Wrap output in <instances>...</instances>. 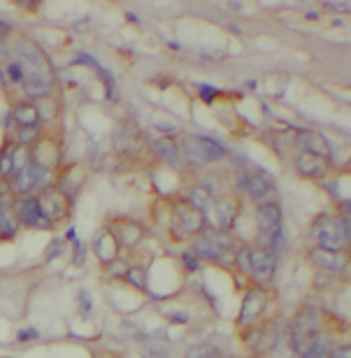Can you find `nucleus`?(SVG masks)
<instances>
[{
    "instance_id": "nucleus-14",
    "label": "nucleus",
    "mask_w": 351,
    "mask_h": 358,
    "mask_svg": "<svg viewBox=\"0 0 351 358\" xmlns=\"http://www.w3.org/2000/svg\"><path fill=\"white\" fill-rule=\"evenodd\" d=\"M293 168H296V173L305 179H326L335 173L331 159H324V156H317V154H305V152L296 154Z\"/></svg>"
},
{
    "instance_id": "nucleus-15",
    "label": "nucleus",
    "mask_w": 351,
    "mask_h": 358,
    "mask_svg": "<svg viewBox=\"0 0 351 358\" xmlns=\"http://www.w3.org/2000/svg\"><path fill=\"white\" fill-rule=\"evenodd\" d=\"M277 182L272 179V175L263 173V170H254L249 175V184H247V193L245 196L252 200L254 205H263V203H272L277 200Z\"/></svg>"
},
{
    "instance_id": "nucleus-30",
    "label": "nucleus",
    "mask_w": 351,
    "mask_h": 358,
    "mask_svg": "<svg viewBox=\"0 0 351 358\" xmlns=\"http://www.w3.org/2000/svg\"><path fill=\"white\" fill-rule=\"evenodd\" d=\"M233 263H235V268L242 272V275H247V277L252 275V247H247V245L235 247Z\"/></svg>"
},
{
    "instance_id": "nucleus-9",
    "label": "nucleus",
    "mask_w": 351,
    "mask_h": 358,
    "mask_svg": "<svg viewBox=\"0 0 351 358\" xmlns=\"http://www.w3.org/2000/svg\"><path fill=\"white\" fill-rule=\"evenodd\" d=\"M293 147L305 154H317L333 161V145L317 128H293Z\"/></svg>"
},
{
    "instance_id": "nucleus-27",
    "label": "nucleus",
    "mask_w": 351,
    "mask_h": 358,
    "mask_svg": "<svg viewBox=\"0 0 351 358\" xmlns=\"http://www.w3.org/2000/svg\"><path fill=\"white\" fill-rule=\"evenodd\" d=\"M149 126L154 128L156 135H163V138H182V126L177 124V121H170L168 117H163V114H152L149 117Z\"/></svg>"
},
{
    "instance_id": "nucleus-31",
    "label": "nucleus",
    "mask_w": 351,
    "mask_h": 358,
    "mask_svg": "<svg viewBox=\"0 0 351 358\" xmlns=\"http://www.w3.org/2000/svg\"><path fill=\"white\" fill-rule=\"evenodd\" d=\"M124 279H126L128 284H133L135 289L147 291V270H145V268H140V266H128Z\"/></svg>"
},
{
    "instance_id": "nucleus-23",
    "label": "nucleus",
    "mask_w": 351,
    "mask_h": 358,
    "mask_svg": "<svg viewBox=\"0 0 351 358\" xmlns=\"http://www.w3.org/2000/svg\"><path fill=\"white\" fill-rule=\"evenodd\" d=\"M12 124L14 126H45L42 124L38 105L31 100H17L12 103Z\"/></svg>"
},
{
    "instance_id": "nucleus-19",
    "label": "nucleus",
    "mask_w": 351,
    "mask_h": 358,
    "mask_svg": "<svg viewBox=\"0 0 351 358\" xmlns=\"http://www.w3.org/2000/svg\"><path fill=\"white\" fill-rule=\"evenodd\" d=\"M214 217H217V228L221 231H228L231 233V228L235 226V221L240 217V200L238 196H233V193H226V196H221L214 200Z\"/></svg>"
},
{
    "instance_id": "nucleus-34",
    "label": "nucleus",
    "mask_w": 351,
    "mask_h": 358,
    "mask_svg": "<svg viewBox=\"0 0 351 358\" xmlns=\"http://www.w3.org/2000/svg\"><path fill=\"white\" fill-rule=\"evenodd\" d=\"M93 310V298H91V293L89 291H80V314L82 317H89Z\"/></svg>"
},
{
    "instance_id": "nucleus-37",
    "label": "nucleus",
    "mask_w": 351,
    "mask_h": 358,
    "mask_svg": "<svg viewBox=\"0 0 351 358\" xmlns=\"http://www.w3.org/2000/svg\"><path fill=\"white\" fill-rule=\"evenodd\" d=\"M40 333L35 328H28V331H21L19 333V342H31V340H38Z\"/></svg>"
},
{
    "instance_id": "nucleus-33",
    "label": "nucleus",
    "mask_w": 351,
    "mask_h": 358,
    "mask_svg": "<svg viewBox=\"0 0 351 358\" xmlns=\"http://www.w3.org/2000/svg\"><path fill=\"white\" fill-rule=\"evenodd\" d=\"M63 252H66V242H63V240L49 242V247H47V252H45V261H52V259H56V256H61Z\"/></svg>"
},
{
    "instance_id": "nucleus-35",
    "label": "nucleus",
    "mask_w": 351,
    "mask_h": 358,
    "mask_svg": "<svg viewBox=\"0 0 351 358\" xmlns=\"http://www.w3.org/2000/svg\"><path fill=\"white\" fill-rule=\"evenodd\" d=\"M182 263L186 266V270H191V272L200 270V266H203V261H200L198 256H196V254H191V252L182 254Z\"/></svg>"
},
{
    "instance_id": "nucleus-8",
    "label": "nucleus",
    "mask_w": 351,
    "mask_h": 358,
    "mask_svg": "<svg viewBox=\"0 0 351 358\" xmlns=\"http://www.w3.org/2000/svg\"><path fill=\"white\" fill-rule=\"evenodd\" d=\"M38 200H40V207H42V212H45V217L52 221V226L63 224V221L70 217V212H73V200L61 189H56V186H49V189L38 193Z\"/></svg>"
},
{
    "instance_id": "nucleus-18",
    "label": "nucleus",
    "mask_w": 351,
    "mask_h": 358,
    "mask_svg": "<svg viewBox=\"0 0 351 358\" xmlns=\"http://www.w3.org/2000/svg\"><path fill=\"white\" fill-rule=\"evenodd\" d=\"M56 89V73L47 75V73H33L26 77L21 93H24V100H31V103H38V100L52 96Z\"/></svg>"
},
{
    "instance_id": "nucleus-26",
    "label": "nucleus",
    "mask_w": 351,
    "mask_h": 358,
    "mask_svg": "<svg viewBox=\"0 0 351 358\" xmlns=\"http://www.w3.org/2000/svg\"><path fill=\"white\" fill-rule=\"evenodd\" d=\"M38 110H40V117H42V124H45V128L49 126V124H54V121H59L61 119V114H63V110H61V100L54 96H47V98H42V100H38Z\"/></svg>"
},
{
    "instance_id": "nucleus-10",
    "label": "nucleus",
    "mask_w": 351,
    "mask_h": 358,
    "mask_svg": "<svg viewBox=\"0 0 351 358\" xmlns=\"http://www.w3.org/2000/svg\"><path fill=\"white\" fill-rule=\"evenodd\" d=\"M14 210H17L21 226L31 228V231H49V228H54L52 221L45 217V212H42L38 196L14 198Z\"/></svg>"
},
{
    "instance_id": "nucleus-22",
    "label": "nucleus",
    "mask_w": 351,
    "mask_h": 358,
    "mask_svg": "<svg viewBox=\"0 0 351 358\" xmlns=\"http://www.w3.org/2000/svg\"><path fill=\"white\" fill-rule=\"evenodd\" d=\"M14 198L17 196H3L0 200V238L3 240H14L21 231V221L14 210Z\"/></svg>"
},
{
    "instance_id": "nucleus-36",
    "label": "nucleus",
    "mask_w": 351,
    "mask_h": 358,
    "mask_svg": "<svg viewBox=\"0 0 351 358\" xmlns=\"http://www.w3.org/2000/svg\"><path fill=\"white\" fill-rule=\"evenodd\" d=\"M198 91H200V98H203L205 103H212V100H214V96H217V89H214V87H210V84H200V87H198Z\"/></svg>"
},
{
    "instance_id": "nucleus-29",
    "label": "nucleus",
    "mask_w": 351,
    "mask_h": 358,
    "mask_svg": "<svg viewBox=\"0 0 351 358\" xmlns=\"http://www.w3.org/2000/svg\"><path fill=\"white\" fill-rule=\"evenodd\" d=\"M198 184L203 186V189L210 193V196L217 200V198H221V196H226V182L221 179V175H214V173H205L203 177L198 179Z\"/></svg>"
},
{
    "instance_id": "nucleus-7",
    "label": "nucleus",
    "mask_w": 351,
    "mask_h": 358,
    "mask_svg": "<svg viewBox=\"0 0 351 358\" xmlns=\"http://www.w3.org/2000/svg\"><path fill=\"white\" fill-rule=\"evenodd\" d=\"M256 228H259V238H261L259 247L268 249L270 240L284 228V210L279 205V200L256 205Z\"/></svg>"
},
{
    "instance_id": "nucleus-40",
    "label": "nucleus",
    "mask_w": 351,
    "mask_h": 358,
    "mask_svg": "<svg viewBox=\"0 0 351 358\" xmlns=\"http://www.w3.org/2000/svg\"><path fill=\"white\" fill-rule=\"evenodd\" d=\"M345 173H347V175H351V156H349V161L345 163Z\"/></svg>"
},
{
    "instance_id": "nucleus-1",
    "label": "nucleus",
    "mask_w": 351,
    "mask_h": 358,
    "mask_svg": "<svg viewBox=\"0 0 351 358\" xmlns=\"http://www.w3.org/2000/svg\"><path fill=\"white\" fill-rule=\"evenodd\" d=\"M179 142H182V149H184L186 166H191L196 170H205L228 159V149L221 145L217 138H212V135L184 133L182 138H179Z\"/></svg>"
},
{
    "instance_id": "nucleus-20",
    "label": "nucleus",
    "mask_w": 351,
    "mask_h": 358,
    "mask_svg": "<svg viewBox=\"0 0 351 358\" xmlns=\"http://www.w3.org/2000/svg\"><path fill=\"white\" fill-rule=\"evenodd\" d=\"M110 231L114 233V238L119 240V245L124 249L138 247L142 242V238H145V228H142L140 224H135V221H128V219L112 221Z\"/></svg>"
},
{
    "instance_id": "nucleus-25",
    "label": "nucleus",
    "mask_w": 351,
    "mask_h": 358,
    "mask_svg": "<svg viewBox=\"0 0 351 358\" xmlns=\"http://www.w3.org/2000/svg\"><path fill=\"white\" fill-rule=\"evenodd\" d=\"M42 135H45V126H14V135L10 140L14 145L33 147V145H38V140Z\"/></svg>"
},
{
    "instance_id": "nucleus-5",
    "label": "nucleus",
    "mask_w": 351,
    "mask_h": 358,
    "mask_svg": "<svg viewBox=\"0 0 351 358\" xmlns=\"http://www.w3.org/2000/svg\"><path fill=\"white\" fill-rule=\"evenodd\" d=\"M207 217L198 212L189 200H179L173 207V217H170V231L177 240H193L205 231Z\"/></svg>"
},
{
    "instance_id": "nucleus-4",
    "label": "nucleus",
    "mask_w": 351,
    "mask_h": 358,
    "mask_svg": "<svg viewBox=\"0 0 351 358\" xmlns=\"http://www.w3.org/2000/svg\"><path fill=\"white\" fill-rule=\"evenodd\" d=\"M310 235L314 240V245L328 252H347V238H345V228H342V217L338 214H319L312 221Z\"/></svg>"
},
{
    "instance_id": "nucleus-38",
    "label": "nucleus",
    "mask_w": 351,
    "mask_h": 358,
    "mask_svg": "<svg viewBox=\"0 0 351 358\" xmlns=\"http://www.w3.org/2000/svg\"><path fill=\"white\" fill-rule=\"evenodd\" d=\"M333 358H351V345H342V347H335Z\"/></svg>"
},
{
    "instance_id": "nucleus-39",
    "label": "nucleus",
    "mask_w": 351,
    "mask_h": 358,
    "mask_svg": "<svg viewBox=\"0 0 351 358\" xmlns=\"http://www.w3.org/2000/svg\"><path fill=\"white\" fill-rule=\"evenodd\" d=\"M342 228H345L347 245H351V219H349V217H342Z\"/></svg>"
},
{
    "instance_id": "nucleus-32",
    "label": "nucleus",
    "mask_w": 351,
    "mask_h": 358,
    "mask_svg": "<svg viewBox=\"0 0 351 358\" xmlns=\"http://www.w3.org/2000/svg\"><path fill=\"white\" fill-rule=\"evenodd\" d=\"M168 349L163 342H149L145 349V358H168Z\"/></svg>"
},
{
    "instance_id": "nucleus-28",
    "label": "nucleus",
    "mask_w": 351,
    "mask_h": 358,
    "mask_svg": "<svg viewBox=\"0 0 351 358\" xmlns=\"http://www.w3.org/2000/svg\"><path fill=\"white\" fill-rule=\"evenodd\" d=\"M186 200H189V203H191L193 207H196L198 212H203L205 217L214 210V198H212L210 193H207L200 184L191 186V189H189V196H186Z\"/></svg>"
},
{
    "instance_id": "nucleus-24",
    "label": "nucleus",
    "mask_w": 351,
    "mask_h": 358,
    "mask_svg": "<svg viewBox=\"0 0 351 358\" xmlns=\"http://www.w3.org/2000/svg\"><path fill=\"white\" fill-rule=\"evenodd\" d=\"M226 354V342H219V338L212 340H200L196 345L186 349L184 358H224Z\"/></svg>"
},
{
    "instance_id": "nucleus-11",
    "label": "nucleus",
    "mask_w": 351,
    "mask_h": 358,
    "mask_svg": "<svg viewBox=\"0 0 351 358\" xmlns=\"http://www.w3.org/2000/svg\"><path fill=\"white\" fill-rule=\"evenodd\" d=\"M147 149L152 152L154 159L163 163L166 168H182L186 163L182 142L177 138H163V135H156V138L147 140Z\"/></svg>"
},
{
    "instance_id": "nucleus-16",
    "label": "nucleus",
    "mask_w": 351,
    "mask_h": 358,
    "mask_svg": "<svg viewBox=\"0 0 351 358\" xmlns=\"http://www.w3.org/2000/svg\"><path fill=\"white\" fill-rule=\"evenodd\" d=\"M191 254H196L203 263H217V266H228V263H233V252L214 245L205 233H200L198 238L191 240Z\"/></svg>"
},
{
    "instance_id": "nucleus-17",
    "label": "nucleus",
    "mask_w": 351,
    "mask_h": 358,
    "mask_svg": "<svg viewBox=\"0 0 351 358\" xmlns=\"http://www.w3.org/2000/svg\"><path fill=\"white\" fill-rule=\"evenodd\" d=\"M310 261L312 266H317L324 272H331V275H340L351 266V256L347 252H328V249L321 247L310 249Z\"/></svg>"
},
{
    "instance_id": "nucleus-13",
    "label": "nucleus",
    "mask_w": 351,
    "mask_h": 358,
    "mask_svg": "<svg viewBox=\"0 0 351 358\" xmlns=\"http://www.w3.org/2000/svg\"><path fill=\"white\" fill-rule=\"evenodd\" d=\"M265 307H268V293H265L263 286H252V289L245 293V298H242L238 324L240 326L259 324V319L263 317Z\"/></svg>"
},
{
    "instance_id": "nucleus-2",
    "label": "nucleus",
    "mask_w": 351,
    "mask_h": 358,
    "mask_svg": "<svg viewBox=\"0 0 351 358\" xmlns=\"http://www.w3.org/2000/svg\"><path fill=\"white\" fill-rule=\"evenodd\" d=\"M321 331V314L317 307L305 305L293 314L291 328H289V345L293 349V354L298 358H303L310 349L314 347V342L319 340Z\"/></svg>"
},
{
    "instance_id": "nucleus-3",
    "label": "nucleus",
    "mask_w": 351,
    "mask_h": 358,
    "mask_svg": "<svg viewBox=\"0 0 351 358\" xmlns=\"http://www.w3.org/2000/svg\"><path fill=\"white\" fill-rule=\"evenodd\" d=\"M10 56L26 68L28 75H33V73L54 75L56 73L45 49L24 33H14V38L10 40Z\"/></svg>"
},
{
    "instance_id": "nucleus-12",
    "label": "nucleus",
    "mask_w": 351,
    "mask_h": 358,
    "mask_svg": "<svg viewBox=\"0 0 351 358\" xmlns=\"http://www.w3.org/2000/svg\"><path fill=\"white\" fill-rule=\"evenodd\" d=\"M279 263V254H275L272 249L265 247H252V275L249 279L254 282V286H268L275 279Z\"/></svg>"
},
{
    "instance_id": "nucleus-21",
    "label": "nucleus",
    "mask_w": 351,
    "mask_h": 358,
    "mask_svg": "<svg viewBox=\"0 0 351 358\" xmlns=\"http://www.w3.org/2000/svg\"><path fill=\"white\" fill-rule=\"evenodd\" d=\"M119 240L114 238V233L110 228H105V231H100L96 235V240H93V254L98 256V261L103 263V266H112V263H117V256H119Z\"/></svg>"
},
{
    "instance_id": "nucleus-6",
    "label": "nucleus",
    "mask_w": 351,
    "mask_h": 358,
    "mask_svg": "<svg viewBox=\"0 0 351 358\" xmlns=\"http://www.w3.org/2000/svg\"><path fill=\"white\" fill-rule=\"evenodd\" d=\"M56 182V173L54 170H49L45 166H40V163H31L24 173H19L14 179H10L12 184V196H38L49 186H54Z\"/></svg>"
}]
</instances>
